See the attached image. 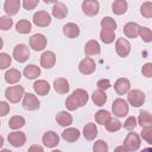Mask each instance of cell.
<instances>
[{
    "label": "cell",
    "instance_id": "cell-1",
    "mask_svg": "<svg viewBox=\"0 0 152 152\" xmlns=\"http://www.w3.org/2000/svg\"><path fill=\"white\" fill-rule=\"evenodd\" d=\"M5 96L11 103H18L25 96V89L23 86H12L6 88Z\"/></svg>",
    "mask_w": 152,
    "mask_h": 152
},
{
    "label": "cell",
    "instance_id": "cell-2",
    "mask_svg": "<svg viewBox=\"0 0 152 152\" xmlns=\"http://www.w3.org/2000/svg\"><path fill=\"white\" fill-rule=\"evenodd\" d=\"M112 112L118 118L126 116L128 114V104H127V102L121 97L115 99L113 101V104H112Z\"/></svg>",
    "mask_w": 152,
    "mask_h": 152
},
{
    "label": "cell",
    "instance_id": "cell-3",
    "mask_svg": "<svg viewBox=\"0 0 152 152\" xmlns=\"http://www.w3.org/2000/svg\"><path fill=\"white\" fill-rule=\"evenodd\" d=\"M30 57V49L27 45L25 44H18L14 46L13 49V58L19 62V63H24Z\"/></svg>",
    "mask_w": 152,
    "mask_h": 152
},
{
    "label": "cell",
    "instance_id": "cell-4",
    "mask_svg": "<svg viewBox=\"0 0 152 152\" xmlns=\"http://www.w3.org/2000/svg\"><path fill=\"white\" fill-rule=\"evenodd\" d=\"M127 100H128V102L133 107L138 108V107L144 104V102H145V94L141 90H139V89H133V90L128 91Z\"/></svg>",
    "mask_w": 152,
    "mask_h": 152
},
{
    "label": "cell",
    "instance_id": "cell-5",
    "mask_svg": "<svg viewBox=\"0 0 152 152\" xmlns=\"http://www.w3.org/2000/svg\"><path fill=\"white\" fill-rule=\"evenodd\" d=\"M33 24L39 27H46L51 24V15L46 11H38L33 14Z\"/></svg>",
    "mask_w": 152,
    "mask_h": 152
},
{
    "label": "cell",
    "instance_id": "cell-6",
    "mask_svg": "<svg viewBox=\"0 0 152 152\" xmlns=\"http://www.w3.org/2000/svg\"><path fill=\"white\" fill-rule=\"evenodd\" d=\"M82 11L88 17H94L100 11V4L96 0H84L82 2Z\"/></svg>",
    "mask_w": 152,
    "mask_h": 152
},
{
    "label": "cell",
    "instance_id": "cell-7",
    "mask_svg": "<svg viewBox=\"0 0 152 152\" xmlns=\"http://www.w3.org/2000/svg\"><path fill=\"white\" fill-rule=\"evenodd\" d=\"M46 37L42 33H36L30 38V48L36 51H42L46 48Z\"/></svg>",
    "mask_w": 152,
    "mask_h": 152
},
{
    "label": "cell",
    "instance_id": "cell-8",
    "mask_svg": "<svg viewBox=\"0 0 152 152\" xmlns=\"http://www.w3.org/2000/svg\"><path fill=\"white\" fill-rule=\"evenodd\" d=\"M23 107L26 110H36L40 107V102L36 95L27 93V94H25V96L23 99Z\"/></svg>",
    "mask_w": 152,
    "mask_h": 152
},
{
    "label": "cell",
    "instance_id": "cell-9",
    "mask_svg": "<svg viewBox=\"0 0 152 152\" xmlns=\"http://www.w3.org/2000/svg\"><path fill=\"white\" fill-rule=\"evenodd\" d=\"M124 146L128 151H137L140 147V137L137 133H128L124 140Z\"/></svg>",
    "mask_w": 152,
    "mask_h": 152
},
{
    "label": "cell",
    "instance_id": "cell-10",
    "mask_svg": "<svg viewBox=\"0 0 152 152\" xmlns=\"http://www.w3.org/2000/svg\"><path fill=\"white\" fill-rule=\"evenodd\" d=\"M95 69H96V64H95L94 59H91L89 57L83 58L78 64V70L83 75H90L95 71Z\"/></svg>",
    "mask_w": 152,
    "mask_h": 152
},
{
    "label": "cell",
    "instance_id": "cell-11",
    "mask_svg": "<svg viewBox=\"0 0 152 152\" xmlns=\"http://www.w3.org/2000/svg\"><path fill=\"white\" fill-rule=\"evenodd\" d=\"M115 51L120 57H127L131 52V44L125 38H119L115 43Z\"/></svg>",
    "mask_w": 152,
    "mask_h": 152
},
{
    "label": "cell",
    "instance_id": "cell-12",
    "mask_svg": "<svg viewBox=\"0 0 152 152\" xmlns=\"http://www.w3.org/2000/svg\"><path fill=\"white\" fill-rule=\"evenodd\" d=\"M8 142L14 147H21L26 142V135L24 132H11L7 137Z\"/></svg>",
    "mask_w": 152,
    "mask_h": 152
},
{
    "label": "cell",
    "instance_id": "cell-13",
    "mask_svg": "<svg viewBox=\"0 0 152 152\" xmlns=\"http://www.w3.org/2000/svg\"><path fill=\"white\" fill-rule=\"evenodd\" d=\"M42 140H43L44 146L50 147V148L56 147V146L59 144V137H58V134H57L56 132H53V131H48V132H45L44 135H43V138H42Z\"/></svg>",
    "mask_w": 152,
    "mask_h": 152
},
{
    "label": "cell",
    "instance_id": "cell-14",
    "mask_svg": "<svg viewBox=\"0 0 152 152\" xmlns=\"http://www.w3.org/2000/svg\"><path fill=\"white\" fill-rule=\"evenodd\" d=\"M56 63V55L52 51H44L40 56V65L45 69H51Z\"/></svg>",
    "mask_w": 152,
    "mask_h": 152
},
{
    "label": "cell",
    "instance_id": "cell-15",
    "mask_svg": "<svg viewBox=\"0 0 152 152\" xmlns=\"http://www.w3.org/2000/svg\"><path fill=\"white\" fill-rule=\"evenodd\" d=\"M114 89L116 91L118 95H125V94H128L129 89H131V82L127 78H118L114 83Z\"/></svg>",
    "mask_w": 152,
    "mask_h": 152
},
{
    "label": "cell",
    "instance_id": "cell-16",
    "mask_svg": "<svg viewBox=\"0 0 152 152\" xmlns=\"http://www.w3.org/2000/svg\"><path fill=\"white\" fill-rule=\"evenodd\" d=\"M139 33H140V26L137 23L131 21L124 26V34L127 38H137Z\"/></svg>",
    "mask_w": 152,
    "mask_h": 152
},
{
    "label": "cell",
    "instance_id": "cell-17",
    "mask_svg": "<svg viewBox=\"0 0 152 152\" xmlns=\"http://www.w3.org/2000/svg\"><path fill=\"white\" fill-rule=\"evenodd\" d=\"M138 124L141 126L142 129L152 128V114L147 110H141L138 116Z\"/></svg>",
    "mask_w": 152,
    "mask_h": 152
},
{
    "label": "cell",
    "instance_id": "cell-18",
    "mask_svg": "<svg viewBox=\"0 0 152 152\" xmlns=\"http://www.w3.org/2000/svg\"><path fill=\"white\" fill-rule=\"evenodd\" d=\"M20 7V1L19 0H6L4 4V10L6 12V14L11 15H15L19 11Z\"/></svg>",
    "mask_w": 152,
    "mask_h": 152
},
{
    "label": "cell",
    "instance_id": "cell-19",
    "mask_svg": "<svg viewBox=\"0 0 152 152\" xmlns=\"http://www.w3.org/2000/svg\"><path fill=\"white\" fill-rule=\"evenodd\" d=\"M53 88H55L56 93H58V94H66L70 89V86L65 78L59 77V78H56L53 81Z\"/></svg>",
    "mask_w": 152,
    "mask_h": 152
},
{
    "label": "cell",
    "instance_id": "cell-20",
    "mask_svg": "<svg viewBox=\"0 0 152 152\" xmlns=\"http://www.w3.org/2000/svg\"><path fill=\"white\" fill-rule=\"evenodd\" d=\"M33 89H34L36 94H38L40 96H45L50 91V84L45 80H38L33 83Z\"/></svg>",
    "mask_w": 152,
    "mask_h": 152
},
{
    "label": "cell",
    "instance_id": "cell-21",
    "mask_svg": "<svg viewBox=\"0 0 152 152\" xmlns=\"http://www.w3.org/2000/svg\"><path fill=\"white\" fill-rule=\"evenodd\" d=\"M52 15L57 19H64L68 15V8L63 2H55L52 7Z\"/></svg>",
    "mask_w": 152,
    "mask_h": 152
},
{
    "label": "cell",
    "instance_id": "cell-22",
    "mask_svg": "<svg viewBox=\"0 0 152 152\" xmlns=\"http://www.w3.org/2000/svg\"><path fill=\"white\" fill-rule=\"evenodd\" d=\"M63 33L68 38H76L80 34V27L75 23H68L63 26Z\"/></svg>",
    "mask_w": 152,
    "mask_h": 152
},
{
    "label": "cell",
    "instance_id": "cell-23",
    "mask_svg": "<svg viewBox=\"0 0 152 152\" xmlns=\"http://www.w3.org/2000/svg\"><path fill=\"white\" fill-rule=\"evenodd\" d=\"M23 74L27 80H34L40 75V68L34 64H28L24 68Z\"/></svg>",
    "mask_w": 152,
    "mask_h": 152
},
{
    "label": "cell",
    "instance_id": "cell-24",
    "mask_svg": "<svg viewBox=\"0 0 152 152\" xmlns=\"http://www.w3.org/2000/svg\"><path fill=\"white\" fill-rule=\"evenodd\" d=\"M21 78V72L17 69H10L5 72V81L8 83V84H15L20 81Z\"/></svg>",
    "mask_w": 152,
    "mask_h": 152
},
{
    "label": "cell",
    "instance_id": "cell-25",
    "mask_svg": "<svg viewBox=\"0 0 152 152\" xmlns=\"http://www.w3.org/2000/svg\"><path fill=\"white\" fill-rule=\"evenodd\" d=\"M101 51L100 49V44L94 40V39H90L89 42H87L86 46H84V53L86 56H93V55H99Z\"/></svg>",
    "mask_w": 152,
    "mask_h": 152
},
{
    "label": "cell",
    "instance_id": "cell-26",
    "mask_svg": "<svg viewBox=\"0 0 152 152\" xmlns=\"http://www.w3.org/2000/svg\"><path fill=\"white\" fill-rule=\"evenodd\" d=\"M91 100L94 102L95 106H103L107 101V94L104 93V90H101V89H97V90H94L93 94H91Z\"/></svg>",
    "mask_w": 152,
    "mask_h": 152
},
{
    "label": "cell",
    "instance_id": "cell-27",
    "mask_svg": "<svg viewBox=\"0 0 152 152\" xmlns=\"http://www.w3.org/2000/svg\"><path fill=\"white\" fill-rule=\"evenodd\" d=\"M62 138L68 142H74L80 138V131L77 128H72V127L66 128V129L63 131Z\"/></svg>",
    "mask_w": 152,
    "mask_h": 152
},
{
    "label": "cell",
    "instance_id": "cell-28",
    "mask_svg": "<svg viewBox=\"0 0 152 152\" xmlns=\"http://www.w3.org/2000/svg\"><path fill=\"white\" fill-rule=\"evenodd\" d=\"M56 121L63 126V127H66V126H70L72 124V116L70 113L65 112V110H62L59 112L57 115H56Z\"/></svg>",
    "mask_w": 152,
    "mask_h": 152
},
{
    "label": "cell",
    "instance_id": "cell-29",
    "mask_svg": "<svg viewBox=\"0 0 152 152\" xmlns=\"http://www.w3.org/2000/svg\"><path fill=\"white\" fill-rule=\"evenodd\" d=\"M83 135L87 140H94L97 135V127L95 124L89 122L83 127Z\"/></svg>",
    "mask_w": 152,
    "mask_h": 152
},
{
    "label": "cell",
    "instance_id": "cell-30",
    "mask_svg": "<svg viewBox=\"0 0 152 152\" xmlns=\"http://www.w3.org/2000/svg\"><path fill=\"white\" fill-rule=\"evenodd\" d=\"M127 7H128V5H127V1H125V0H115L112 4V11L116 15H121V14L126 13Z\"/></svg>",
    "mask_w": 152,
    "mask_h": 152
},
{
    "label": "cell",
    "instance_id": "cell-31",
    "mask_svg": "<svg viewBox=\"0 0 152 152\" xmlns=\"http://www.w3.org/2000/svg\"><path fill=\"white\" fill-rule=\"evenodd\" d=\"M112 116H110V113L108 110H104V109H100L95 113V121L100 125H107L109 121H110Z\"/></svg>",
    "mask_w": 152,
    "mask_h": 152
},
{
    "label": "cell",
    "instance_id": "cell-32",
    "mask_svg": "<svg viewBox=\"0 0 152 152\" xmlns=\"http://www.w3.org/2000/svg\"><path fill=\"white\" fill-rule=\"evenodd\" d=\"M31 30H32L31 23L28 20H26V19L19 20L17 23V25H15V31L18 33H20V34H27V33L31 32Z\"/></svg>",
    "mask_w": 152,
    "mask_h": 152
},
{
    "label": "cell",
    "instance_id": "cell-33",
    "mask_svg": "<svg viewBox=\"0 0 152 152\" xmlns=\"http://www.w3.org/2000/svg\"><path fill=\"white\" fill-rule=\"evenodd\" d=\"M72 95H74L75 99L77 100L80 107H83V106L87 104L89 96H88V93H87L84 89H75V90L72 91Z\"/></svg>",
    "mask_w": 152,
    "mask_h": 152
},
{
    "label": "cell",
    "instance_id": "cell-34",
    "mask_svg": "<svg viewBox=\"0 0 152 152\" xmlns=\"http://www.w3.org/2000/svg\"><path fill=\"white\" fill-rule=\"evenodd\" d=\"M8 126L12 129H19V128L25 126V119L23 116H20V115H14V116H12L10 119Z\"/></svg>",
    "mask_w": 152,
    "mask_h": 152
},
{
    "label": "cell",
    "instance_id": "cell-35",
    "mask_svg": "<svg viewBox=\"0 0 152 152\" xmlns=\"http://www.w3.org/2000/svg\"><path fill=\"white\" fill-rule=\"evenodd\" d=\"M100 38L104 44H110L114 42L115 39V31H110V30H104L102 28L100 32Z\"/></svg>",
    "mask_w": 152,
    "mask_h": 152
},
{
    "label": "cell",
    "instance_id": "cell-36",
    "mask_svg": "<svg viewBox=\"0 0 152 152\" xmlns=\"http://www.w3.org/2000/svg\"><path fill=\"white\" fill-rule=\"evenodd\" d=\"M116 21L110 18V17H104L101 19V27L104 30H110V31H115L116 28Z\"/></svg>",
    "mask_w": 152,
    "mask_h": 152
},
{
    "label": "cell",
    "instance_id": "cell-37",
    "mask_svg": "<svg viewBox=\"0 0 152 152\" xmlns=\"http://www.w3.org/2000/svg\"><path fill=\"white\" fill-rule=\"evenodd\" d=\"M140 13L145 18H152V2L151 1H145L140 6Z\"/></svg>",
    "mask_w": 152,
    "mask_h": 152
},
{
    "label": "cell",
    "instance_id": "cell-38",
    "mask_svg": "<svg viewBox=\"0 0 152 152\" xmlns=\"http://www.w3.org/2000/svg\"><path fill=\"white\" fill-rule=\"evenodd\" d=\"M139 36L141 37V39L145 43L152 42V31L148 27H146V26H140V33H139Z\"/></svg>",
    "mask_w": 152,
    "mask_h": 152
},
{
    "label": "cell",
    "instance_id": "cell-39",
    "mask_svg": "<svg viewBox=\"0 0 152 152\" xmlns=\"http://www.w3.org/2000/svg\"><path fill=\"white\" fill-rule=\"evenodd\" d=\"M65 107L69 110H76L77 108H80V104H78L77 100L75 99V96L72 94L66 97V100H65Z\"/></svg>",
    "mask_w": 152,
    "mask_h": 152
},
{
    "label": "cell",
    "instance_id": "cell-40",
    "mask_svg": "<svg viewBox=\"0 0 152 152\" xmlns=\"http://www.w3.org/2000/svg\"><path fill=\"white\" fill-rule=\"evenodd\" d=\"M12 25H13V20L10 17H7V15L0 17V30L7 31L12 27Z\"/></svg>",
    "mask_w": 152,
    "mask_h": 152
},
{
    "label": "cell",
    "instance_id": "cell-41",
    "mask_svg": "<svg viewBox=\"0 0 152 152\" xmlns=\"http://www.w3.org/2000/svg\"><path fill=\"white\" fill-rule=\"evenodd\" d=\"M122 127V124L118 119H110V121L106 125V129L108 132H116Z\"/></svg>",
    "mask_w": 152,
    "mask_h": 152
},
{
    "label": "cell",
    "instance_id": "cell-42",
    "mask_svg": "<svg viewBox=\"0 0 152 152\" xmlns=\"http://www.w3.org/2000/svg\"><path fill=\"white\" fill-rule=\"evenodd\" d=\"M11 62H12V58L8 53L6 52H1L0 53V68L1 69H6L11 65Z\"/></svg>",
    "mask_w": 152,
    "mask_h": 152
},
{
    "label": "cell",
    "instance_id": "cell-43",
    "mask_svg": "<svg viewBox=\"0 0 152 152\" xmlns=\"http://www.w3.org/2000/svg\"><path fill=\"white\" fill-rule=\"evenodd\" d=\"M94 152H108V145L103 140H96L93 145Z\"/></svg>",
    "mask_w": 152,
    "mask_h": 152
},
{
    "label": "cell",
    "instance_id": "cell-44",
    "mask_svg": "<svg viewBox=\"0 0 152 152\" xmlns=\"http://www.w3.org/2000/svg\"><path fill=\"white\" fill-rule=\"evenodd\" d=\"M137 126V118L135 116H128L126 119V121L124 122V127L127 131H133Z\"/></svg>",
    "mask_w": 152,
    "mask_h": 152
},
{
    "label": "cell",
    "instance_id": "cell-45",
    "mask_svg": "<svg viewBox=\"0 0 152 152\" xmlns=\"http://www.w3.org/2000/svg\"><path fill=\"white\" fill-rule=\"evenodd\" d=\"M140 137H141L142 140H145L147 144L152 145V128L142 129V131L140 132Z\"/></svg>",
    "mask_w": 152,
    "mask_h": 152
},
{
    "label": "cell",
    "instance_id": "cell-46",
    "mask_svg": "<svg viewBox=\"0 0 152 152\" xmlns=\"http://www.w3.org/2000/svg\"><path fill=\"white\" fill-rule=\"evenodd\" d=\"M141 74H142L145 77H147V78L152 77V63H151V62L145 63V64L142 65V68H141Z\"/></svg>",
    "mask_w": 152,
    "mask_h": 152
},
{
    "label": "cell",
    "instance_id": "cell-47",
    "mask_svg": "<svg viewBox=\"0 0 152 152\" xmlns=\"http://www.w3.org/2000/svg\"><path fill=\"white\" fill-rule=\"evenodd\" d=\"M97 88L101 89V90H107L108 88H110V81L107 80V78H102V80H99L97 83H96Z\"/></svg>",
    "mask_w": 152,
    "mask_h": 152
},
{
    "label": "cell",
    "instance_id": "cell-48",
    "mask_svg": "<svg viewBox=\"0 0 152 152\" xmlns=\"http://www.w3.org/2000/svg\"><path fill=\"white\" fill-rule=\"evenodd\" d=\"M37 5H38V0H24V1H23V6H24V8L27 10V11L33 10Z\"/></svg>",
    "mask_w": 152,
    "mask_h": 152
},
{
    "label": "cell",
    "instance_id": "cell-49",
    "mask_svg": "<svg viewBox=\"0 0 152 152\" xmlns=\"http://www.w3.org/2000/svg\"><path fill=\"white\" fill-rule=\"evenodd\" d=\"M8 112H10V106L5 101H1L0 102V115L1 116H5Z\"/></svg>",
    "mask_w": 152,
    "mask_h": 152
},
{
    "label": "cell",
    "instance_id": "cell-50",
    "mask_svg": "<svg viewBox=\"0 0 152 152\" xmlns=\"http://www.w3.org/2000/svg\"><path fill=\"white\" fill-rule=\"evenodd\" d=\"M27 152H44V148H43L40 145L34 144V145H32V146H30V147H28Z\"/></svg>",
    "mask_w": 152,
    "mask_h": 152
},
{
    "label": "cell",
    "instance_id": "cell-51",
    "mask_svg": "<svg viewBox=\"0 0 152 152\" xmlns=\"http://www.w3.org/2000/svg\"><path fill=\"white\" fill-rule=\"evenodd\" d=\"M114 152H128V150L124 145H121V146H116L114 148Z\"/></svg>",
    "mask_w": 152,
    "mask_h": 152
},
{
    "label": "cell",
    "instance_id": "cell-52",
    "mask_svg": "<svg viewBox=\"0 0 152 152\" xmlns=\"http://www.w3.org/2000/svg\"><path fill=\"white\" fill-rule=\"evenodd\" d=\"M141 152H152V147H145V148H142Z\"/></svg>",
    "mask_w": 152,
    "mask_h": 152
},
{
    "label": "cell",
    "instance_id": "cell-53",
    "mask_svg": "<svg viewBox=\"0 0 152 152\" xmlns=\"http://www.w3.org/2000/svg\"><path fill=\"white\" fill-rule=\"evenodd\" d=\"M0 152H12V151H10V150H7V148H4V150H1Z\"/></svg>",
    "mask_w": 152,
    "mask_h": 152
},
{
    "label": "cell",
    "instance_id": "cell-54",
    "mask_svg": "<svg viewBox=\"0 0 152 152\" xmlns=\"http://www.w3.org/2000/svg\"><path fill=\"white\" fill-rule=\"evenodd\" d=\"M52 152H62V151H59V150H53Z\"/></svg>",
    "mask_w": 152,
    "mask_h": 152
}]
</instances>
